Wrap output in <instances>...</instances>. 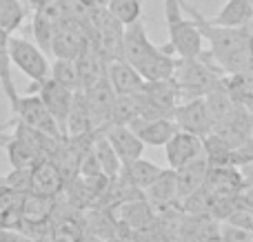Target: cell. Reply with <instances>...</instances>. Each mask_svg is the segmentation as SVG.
<instances>
[{
  "label": "cell",
  "instance_id": "cell-23",
  "mask_svg": "<svg viewBox=\"0 0 253 242\" xmlns=\"http://www.w3.org/2000/svg\"><path fill=\"white\" fill-rule=\"evenodd\" d=\"M160 173H162V167L153 164L151 160L138 158V160H133V162L125 164L123 171H120V176H123L129 185H133L135 189H140L144 194V189H147V187L151 185L158 176H160Z\"/></svg>",
  "mask_w": 253,
  "mask_h": 242
},
{
  "label": "cell",
  "instance_id": "cell-45",
  "mask_svg": "<svg viewBox=\"0 0 253 242\" xmlns=\"http://www.w3.org/2000/svg\"><path fill=\"white\" fill-rule=\"evenodd\" d=\"M249 2H251V4H253V0H249Z\"/></svg>",
  "mask_w": 253,
  "mask_h": 242
},
{
  "label": "cell",
  "instance_id": "cell-21",
  "mask_svg": "<svg viewBox=\"0 0 253 242\" xmlns=\"http://www.w3.org/2000/svg\"><path fill=\"white\" fill-rule=\"evenodd\" d=\"M22 200L25 194L13 191L0 182V227L2 229H16L22 220Z\"/></svg>",
  "mask_w": 253,
  "mask_h": 242
},
{
  "label": "cell",
  "instance_id": "cell-29",
  "mask_svg": "<svg viewBox=\"0 0 253 242\" xmlns=\"http://www.w3.org/2000/svg\"><path fill=\"white\" fill-rule=\"evenodd\" d=\"M9 38H11V34L0 29V84H2V91L9 100V107H13L20 96H18V91H16L13 76H11L13 62H11V53H9Z\"/></svg>",
  "mask_w": 253,
  "mask_h": 242
},
{
  "label": "cell",
  "instance_id": "cell-32",
  "mask_svg": "<svg viewBox=\"0 0 253 242\" xmlns=\"http://www.w3.org/2000/svg\"><path fill=\"white\" fill-rule=\"evenodd\" d=\"M51 76L53 80H58L60 84L69 87L71 91H78L80 89V76H78V65L76 60H69V58H56L51 62Z\"/></svg>",
  "mask_w": 253,
  "mask_h": 242
},
{
  "label": "cell",
  "instance_id": "cell-20",
  "mask_svg": "<svg viewBox=\"0 0 253 242\" xmlns=\"http://www.w3.org/2000/svg\"><path fill=\"white\" fill-rule=\"evenodd\" d=\"M211 20L215 25L240 29V27H247L253 20V4L249 0H227V4Z\"/></svg>",
  "mask_w": 253,
  "mask_h": 242
},
{
  "label": "cell",
  "instance_id": "cell-33",
  "mask_svg": "<svg viewBox=\"0 0 253 242\" xmlns=\"http://www.w3.org/2000/svg\"><path fill=\"white\" fill-rule=\"evenodd\" d=\"M107 11L114 20H118L120 25L126 27L142 18V2L140 0H109Z\"/></svg>",
  "mask_w": 253,
  "mask_h": 242
},
{
  "label": "cell",
  "instance_id": "cell-15",
  "mask_svg": "<svg viewBox=\"0 0 253 242\" xmlns=\"http://www.w3.org/2000/svg\"><path fill=\"white\" fill-rule=\"evenodd\" d=\"M111 213L118 218L120 222H125L126 227L140 231L147 229L153 220H156V213H153V204L147 198H133V200H125L120 204L111 207Z\"/></svg>",
  "mask_w": 253,
  "mask_h": 242
},
{
  "label": "cell",
  "instance_id": "cell-14",
  "mask_svg": "<svg viewBox=\"0 0 253 242\" xmlns=\"http://www.w3.org/2000/svg\"><path fill=\"white\" fill-rule=\"evenodd\" d=\"M65 178H62L60 169L53 164L51 158H42L31 167V191L58 198L65 191Z\"/></svg>",
  "mask_w": 253,
  "mask_h": 242
},
{
  "label": "cell",
  "instance_id": "cell-44",
  "mask_svg": "<svg viewBox=\"0 0 253 242\" xmlns=\"http://www.w3.org/2000/svg\"><path fill=\"white\" fill-rule=\"evenodd\" d=\"M2 238H4V229L0 227V242H2Z\"/></svg>",
  "mask_w": 253,
  "mask_h": 242
},
{
  "label": "cell",
  "instance_id": "cell-2",
  "mask_svg": "<svg viewBox=\"0 0 253 242\" xmlns=\"http://www.w3.org/2000/svg\"><path fill=\"white\" fill-rule=\"evenodd\" d=\"M209 58V53L202 51L198 58H180L175 62L173 78L182 96L200 98L222 87V69Z\"/></svg>",
  "mask_w": 253,
  "mask_h": 242
},
{
  "label": "cell",
  "instance_id": "cell-13",
  "mask_svg": "<svg viewBox=\"0 0 253 242\" xmlns=\"http://www.w3.org/2000/svg\"><path fill=\"white\" fill-rule=\"evenodd\" d=\"M87 93V102H89V111H91V118L96 129H105L109 124L111 111H114V102L118 93L114 91V87L109 84V80L102 78L100 82H96L93 87L83 89Z\"/></svg>",
  "mask_w": 253,
  "mask_h": 242
},
{
  "label": "cell",
  "instance_id": "cell-7",
  "mask_svg": "<svg viewBox=\"0 0 253 242\" xmlns=\"http://www.w3.org/2000/svg\"><path fill=\"white\" fill-rule=\"evenodd\" d=\"M27 93H38V96L42 98L44 107L49 109V114L53 116V120L58 122L60 131L65 133V138H67V118H69V109H71V100H74V91L49 76L44 82L29 84Z\"/></svg>",
  "mask_w": 253,
  "mask_h": 242
},
{
  "label": "cell",
  "instance_id": "cell-5",
  "mask_svg": "<svg viewBox=\"0 0 253 242\" xmlns=\"http://www.w3.org/2000/svg\"><path fill=\"white\" fill-rule=\"evenodd\" d=\"M11 114L16 120L38 129L44 136H51V138H56V140L65 138V133L60 131L58 122L53 120V116L49 114V109L44 107L42 98H40L38 93H34V96H31V93L29 96H20L16 100V105L11 107Z\"/></svg>",
  "mask_w": 253,
  "mask_h": 242
},
{
  "label": "cell",
  "instance_id": "cell-30",
  "mask_svg": "<svg viewBox=\"0 0 253 242\" xmlns=\"http://www.w3.org/2000/svg\"><path fill=\"white\" fill-rule=\"evenodd\" d=\"M222 87L236 102L253 107V71L249 74H231L222 78Z\"/></svg>",
  "mask_w": 253,
  "mask_h": 242
},
{
  "label": "cell",
  "instance_id": "cell-10",
  "mask_svg": "<svg viewBox=\"0 0 253 242\" xmlns=\"http://www.w3.org/2000/svg\"><path fill=\"white\" fill-rule=\"evenodd\" d=\"M135 136L144 142V147H165L178 131V124L173 118H135L129 122Z\"/></svg>",
  "mask_w": 253,
  "mask_h": 242
},
{
  "label": "cell",
  "instance_id": "cell-38",
  "mask_svg": "<svg viewBox=\"0 0 253 242\" xmlns=\"http://www.w3.org/2000/svg\"><path fill=\"white\" fill-rule=\"evenodd\" d=\"M253 162V136L233 147V167H245Z\"/></svg>",
  "mask_w": 253,
  "mask_h": 242
},
{
  "label": "cell",
  "instance_id": "cell-8",
  "mask_svg": "<svg viewBox=\"0 0 253 242\" xmlns=\"http://www.w3.org/2000/svg\"><path fill=\"white\" fill-rule=\"evenodd\" d=\"M173 120H175V124H178V129L196 133V136H200V138H207L213 131V122H211V116H209V111H207L205 96L189 98L184 105H178L173 109Z\"/></svg>",
  "mask_w": 253,
  "mask_h": 242
},
{
  "label": "cell",
  "instance_id": "cell-18",
  "mask_svg": "<svg viewBox=\"0 0 253 242\" xmlns=\"http://www.w3.org/2000/svg\"><path fill=\"white\" fill-rule=\"evenodd\" d=\"M91 131H96V124H93L91 111H89L87 93H84L83 89H78V91H74L69 118H67V138L87 136V133H91Z\"/></svg>",
  "mask_w": 253,
  "mask_h": 242
},
{
  "label": "cell",
  "instance_id": "cell-26",
  "mask_svg": "<svg viewBox=\"0 0 253 242\" xmlns=\"http://www.w3.org/2000/svg\"><path fill=\"white\" fill-rule=\"evenodd\" d=\"M78 65V76H80V89H89L102 78H107V62L102 60L100 53H93L91 49L83 53L76 60Z\"/></svg>",
  "mask_w": 253,
  "mask_h": 242
},
{
  "label": "cell",
  "instance_id": "cell-43",
  "mask_svg": "<svg viewBox=\"0 0 253 242\" xmlns=\"http://www.w3.org/2000/svg\"><path fill=\"white\" fill-rule=\"evenodd\" d=\"M251 109V136H253V107H249Z\"/></svg>",
  "mask_w": 253,
  "mask_h": 242
},
{
  "label": "cell",
  "instance_id": "cell-25",
  "mask_svg": "<svg viewBox=\"0 0 253 242\" xmlns=\"http://www.w3.org/2000/svg\"><path fill=\"white\" fill-rule=\"evenodd\" d=\"M93 151H96V158H98V162H100L102 173H105L109 180L118 178L120 171H123V160L118 158L116 149L111 147V142L107 140L105 129H98L96 131V138H93Z\"/></svg>",
  "mask_w": 253,
  "mask_h": 242
},
{
  "label": "cell",
  "instance_id": "cell-34",
  "mask_svg": "<svg viewBox=\"0 0 253 242\" xmlns=\"http://www.w3.org/2000/svg\"><path fill=\"white\" fill-rule=\"evenodd\" d=\"M25 16L27 9L22 7V0H0V29H4L7 34L20 29Z\"/></svg>",
  "mask_w": 253,
  "mask_h": 242
},
{
  "label": "cell",
  "instance_id": "cell-22",
  "mask_svg": "<svg viewBox=\"0 0 253 242\" xmlns=\"http://www.w3.org/2000/svg\"><path fill=\"white\" fill-rule=\"evenodd\" d=\"M53 209H56V198L29 191V194H25V200H22V220L51 222Z\"/></svg>",
  "mask_w": 253,
  "mask_h": 242
},
{
  "label": "cell",
  "instance_id": "cell-31",
  "mask_svg": "<svg viewBox=\"0 0 253 242\" xmlns=\"http://www.w3.org/2000/svg\"><path fill=\"white\" fill-rule=\"evenodd\" d=\"M138 116H140V91L126 93V96H116L109 124H129Z\"/></svg>",
  "mask_w": 253,
  "mask_h": 242
},
{
  "label": "cell",
  "instance_id": "cell-11",
  "mask_svg": "<svg viewBox=\"0 0 253 242\" xmlns=\"http://www.w3.org/2000/svg\"><path fill=\"white\" fill-rule=\"evenodd\" d=\"M105 136H107V140L111 142V147L116 149L118 158L123 160V167L133 162V160L142 158L144 142L135 136V131L129 124H107Z\"/></svg>",
  "mask_w": 253,
  "mask_h": 242
},
{
  "label": "cell",
  "instance_id": "cell-27",
  "mask_svg": "<svg viewBox=\"0 0 253 242\" xmlns=\"http://www.w3.org/2000/svg\"><path fill=\"white\" fill-rule=\"evenodd\" d=\"M202 142H205V158L209 167H233V147L227 138L211 131L207 138H202Z\"/></svg>",
  "mask_w": 253,
  "mask_h": 242
},
{
  "label": "cell",
  "instance_id": "cell-19",
  "mask_svg": "<svg viewBox=\"0 0 253 242\" xmlns=\"http://www.w3.org/2000/svg\"><path fill=\"white\" fill-rule=\"evenodd\" d=\"M144 198L153 207H169L171 202H178V180L175 169H162V173L144 189Z\"/></svg>",
  "mask_w": 253,
  "mask_h": 242
},
{
  "label": "cell",
  "instance_id": "cell-39",
  "mask_svg": "<svg viewBox=\"0 0 253 242\" xmlns=\"http://www.w3.org/2000/svg\"><path fill=\"white\" fill-rule=\"evenodd\" d=\"M2 242H38V240H34L31 236L22 234L20 229H4V238H2Z\"/></svg>",
  "mask_w": 253,
  "mask_h": 242
},
{
  "label": "cell",
  "instance_id": "cell-24",
  "mask_svg": "<svg viewBox=\"0 0 253 242\" xmlns=\"http://www.w3.org/2000/svg\"><path fill=\"white\" fill-rule=\"evenodd\" d=\"M84 227L78 218L60 216L53 211L51 225H49V242H83Z\"/></svg>",
  "mask_w": 253,
  "mask_h": 242
},
{
  "label": "cell",
  "instance_id": "cell-41",
  "mask_svg": "<svg viewBox=\"0 0 253 242\" xmlns=\"http://www.w3.org/2000/svg\"><path fill=\"white\" fill-rule=\"evenodd\" d=\"M247 44H249V53H251V60H253V20L247 25Z\"/></svg>",
  "mask_w": 253,
  "mask_h": 242
},
{
  "label": "cell",
  "instance_id": "cell-3",
  "mask_svg": "<svg viewBox=\"0 0 253 242\" xmlns=\"http://www.w3.org/2000/svg\"><path fill=\"white\" fill-rule=\"evenodd\" d=\"M165 22L169 31V51L178 53V58H198L205 51V38L193 18H184L182 0H165Z\"/></svg>",
  "mask_w": 253,
  "mask_h": 242
},
{
  "label": "cell",
  "instance_id": "cell-42",
  "mask_svg": "<svg viewBox=\"0 0 253 242\" xmlns=\"http://www.w3.org/2000/svg\"><path fill=\"white\" fill-rule=\"evenodd\" d=\"M9 136H11V133H4V131H0V147H4L9 142Z\"/></svg>",
  "mask_w": 253,
  "mask_h": 242
},
{
  "label": "cell",
  "instance_id": "cell-12",
  "mask_svg": "<svg viewBox=\"0 0 253 242\" xmlns=\"http://www.w3.org/2000/svg\"><path fill=\"white\" fill-rule=\"evenodd\" d=\"M107 80H109V84L114 87V91L118 96L142 91L144 82H147L142 78V74L125 58H116V60L107 62Z\"/></svg>",
  "mask_w": 253,
  "mask_h": 242
},
{
  "label": "cell",
  "instance_id": "cell-28",
  "mask_svg": "<svg viewBox=\"0 0 253 242\" xmlns=\"http://www.w3.org/2000/svg\"><path fill=\"white\" fill-rule=\"evenodd\" d=\"M205 102H207V111H209V116H211V122H213V131L218 127H222V124L231 118L233 109H236V100L229 96L224 87L207 93Z\"/></svg>",
  "mask_w": 253,
  "mask_h": 242
},
{
  "label": "cell",
  "instance_id": "cell-36",
  "mask_svg": "<svg viewBox=\"0 0 253 242\" xmlns=\"http://www.w3.org/2000/svg\"><path fill=\"white\" fill-rule=\"evenodd\" d=\"M224 222H231V225L240 227V229H247V231H253V204L245 198H240L238 207L231 211V216L227 218Z\"/></svg>",
  "mask_w": 253,
  "mask_h": 242
},
{
  "label": "cell",
  "instance_id": "cell-35",
  "mask_svg": "<svg viewBox=\"0 0 253 242\" xmlns=\"http://www.w3.org/2000/svg\"><path fill=\"white\" fill-rule=\"evenodd\" d=\"M0 182H2L4 187H9V189H13V191L29 194V191H31V169L13 167L7 176L0 178Z\"/></svg>",
  "mask_w": 253,
  "mask_h": 242
},
{
  "label": "cell",
  "instance_id": "cell-16",
  "mask_svg": "<svg viewBox=\"0 0 253 242\" xmlns=\"http://www.w3.org/2000/svg\"><path fill=\"white\" fill-rule=\"evenodd\" d=\"M87 40L76 27L69 25H56L51 38V53L56 58H69V60H78L84 51H87Z\"/></svg>",
  "mask_w": 253,
  "mask_h": 242
},
{
  "label": "cell",
  "instance_id": "cell-17",
  "mask_svg": "<svg viewBox=\"0 0 253 242\" xmlns=\"http://www.w3.org/2000/svg\"><path fill=\"white\" fill-rule=\"evenodd\" d=\"M207 176H209V162H207L205 154L200 158L187 162L184 167L175 169V180H178V202L184 200L187 196H191L193 191H198L200 187H205Z\"/></svg>",
  "mask_w": 253,
  "mask_h": 242
},
{
  "label": "cell",
  "instance_id": "cell-6",
  "mask_svg": "<svg viewBox=\"0 0 253 242\" xmlns=\"http://www.w3.org/2000/svg\"><path fill=\"white\" fill-rule=\"evenodd\" d=\"M162 51H165V47H158V44H153L151 40H149L142 18L125 27V34H123V58H125V60H129L138 71L142 69V67H147L153 58L160 56Z\"/></svg>",
  "mask_w": 253,
  "mask_h": 242
},
{
  "label": "cell",
  "instance_id": "cell-40",
  "mask_svg": "<svg viewBox=\"0 0 253 242\" xmlns=\"http://www.w3.org/2000/svg\"><path fill=\"white\" fill-rule=\"evenodd\" d=\"M240 173H242V180H245V187H253V162L245 164Z\"/></svg>",
  "mask_w": 253,
  "mask_h": 242
},
{
  "label": "cell",
  "instance_id": "cell-4",
  "mask_svg": "<svg viewBox=\"0 0 253 242\" xmlns=\"http://www.w3.org/2000/svg\"><path fill=\"white\" fill-rule=\"evenodd\" d=\"M9 53H11L13 67L22 71L27 78H31V84H40L49 78L51 65L47 60V53L42 51L38 42H31L27 38H16L11 34L9 38Z\"/></svg>",
  "mask_w": 253,
  "mask_h": 242
},
{
  "label": "cell",
  "instance_id": "cell-1",
  "mask_svg": "<svg viewBox=\"0 0 253 242\" xmlns=\"http://www.w3.org/2000/svg\"><path fill=\"white\" fill-rule=\"evenodd\" d=\"M182 7L198 25L202 38L209 42V56L222 69V74L231 76L253 71V60L249 53V44H247V27L233 29V27L215 25L211 18H205L196 7H191L184 0Z\"/></svg>",
  "mask_w": 253,
  "mask_h": 242
},
{
  "label": "cell",
  "instance_id": "cell-37",
  "mask_svg": "<svg viewBox=\"0 0 253 242\" xmlns=\"http://www.w3.org/2000/svg\"><path fill=\"white\" fill-rule=\"evenodd\" d=\"M220 238H222V242H253V231L240 229L231 222H224L220 227Z\"/></svg>",
  "mask_w": 253,
  "mask_h": 242
},
{
  "label": "cell",
  "instance_id": "cell-9",
  "mask_svg": "<svg viewBox=\"0 0 253 242\" xmlns=\"http://www.w3.org/2000/svg\"><path fill=\"white\" fill-rule=\"evenodd\" d=\"M165 154H167L169 167L180 169L187 162H191V160L200 158V156L205 154V142H202V138L196 136V133L178 129V131L173 133V138L165 145Z\"/></svg>",
  "mask_w": 253,
  "mask_h": 242
}]
</instances>
